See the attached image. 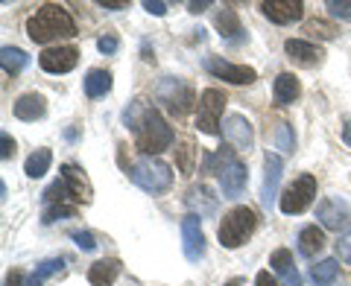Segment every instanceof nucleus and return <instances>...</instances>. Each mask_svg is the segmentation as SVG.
<instances>
[{"label": "nucleus", "instance_id": "f257e3e1", "mask_svg": "<svg viewBox=\"0 0 351 286\" xmlns=\"http://www.w3.org/2000/svg\"><path fill=\"white\" fill-rule=\"evenodd\" d=\"M123 120H126V126H132V131H135V146L144 152V155H158V152L173 146V129L167 126V120H164L156 108H149L147 103L135 100L126 108Z\"/></svg>", "mask_w": 351, "mask_h": 286}, {"label": "nucleus", "instance_id": "f03ea898", "mask_svg": "<svg viewBox=\"0 0 351 286\" xmlns=\"http://www.w3.org/2000/svg\"><path fill=\"white\" fill-rule=\"evenodd\" d=\"M27 36L36 44H50L59 38H73L76 24L68 15V9L59 3H44L36 15H29L27 21Z\"/></svg>", "mask_w": 351, "mask_h": 286}, {"label": "nucleus", "instance_id": "7ed1b4c3", "mask_svg": "<svg viewBox=\"0 0 351 286\" xmlns=\"http://www.w3.org/2000/svg\"><path fill=\"white\" fill-rule=\"evenodd\" d=\"M205 172H214L219 179L226 199H237L246 190L249 172H246V164L234 155V149H219L214 155H205Z\"/></svg>", "mask_w": 351, "mask_h": 286}, {"label": "nucleus", "instance_id": "20e7f679", "mask_svg": "<svg viewBox=\"0 0 351 286\" xmlns=\"http://www.w3.org/2000/svg\"><path fill=\"white\" fill-rule=\"evenodd\" d=\"M129 179L135 181L141 190L158 196V193H167V190H170V184H173V170H170V164H164V161L152 158V155H144V158H138L135 164H132Z\"/></svg>", "mask_w": 351, "mask_h": 286}, {"label": "nucleus", "instance_id": "39448f33", "mask_svg": "<svg viewBox=\"0 0 351 286\" xmlns=\"http://www.w3.org/2000/svg\"><path fill=\"white\" fill-rule=\"evenodd\" d=\"M255 228H258L255 211L240 205V207H232V211L223 216V222L217 228V237L226 248H240L252 234H255Z\"/></svg>", "mask_w": 351, "mask_h": 286}, {"label": "nucleus", "instance_id": "423d86ee", "mask_svg": "<svg viewBox=\"0 0 351 286\" xmlns=\"http://www.w3.org/2000/svg\"><path fill=\"white\" fill-rule=\"evenodd\" d=\"M313 199H316V179L313 175H302L290 187H284L278 207L284 216H295V213H304L313 205Z\"/></svg>", "mask_w": 351, "mask_h": 286}, {"label": "nucleus", "instance_id": "0eeeda50", "mask_svg": "<svg viewBox=\"0 0 351 286\" xmlns=\"http://www.w3.org/2000/svg\"><path fill=\"white\" fill-rule=\"evenodd\" d=\"M226 94L217 88H205L199 94V112H196V129L202 135H217L219 131V117H223Z\"/></svg>", "mask_w": 351, "mask_h": 286}, {"label": "nucleus", "instance_id": "6e6552de", "mask_svg": "<svg viewBox=\"0 0 351 286\" xmlns=\"http://www.w3.org/2000/svg\"><path fill=\"white\" fill-rule=\"evenodd\" d=\"M158 100L170 108V112L176 117H184L191 112V105H193V91H191V85L188 82H182V79H173V76H167L161 85H158Z\"/></svg>", "mask_w": 351, "mask_h": 286}, {"label": "nucleus", "instance_id": "1a4fd4ad", "mask_svg": "<svg viewBox=\"0 0 351 286\" xmlns=\"http://www.w3.org/2000/svg\"><path fill=\"white\" fill-rule=\"evenodd\" d=\"M205 70L217 76L223 82H232V85H252L258 79V73L246 68V64H234V62H226L223 56H208L205 59Z\"/></svg>", "mask_w": 351, "mask_h": 286}, {"label": "nucleus", "instance_id": "9d476101", "mask_svg": "<svg viewBox=\"0 0 351 286\" xmlns=\"http://www.w3.org/2000/svg\"><path fill=\"white\" fill-rule=\"evenodd\" d=\"M182 248L191 263H199L205 257V234H202V222L196 213H188L182 219Z\"/></svg>", "mask_w": 351, "mask_h": 286}, {"label": "nucleus", "instance_id": "9b49d317", "mask_svg": "<svg viewBox=\"0 0 351 286\" xmlns=\"http://www.w3.org/2000/svg\"><path fill=\"white\" fill-rule=\"evenodd\" d=\"M316 219L322 222V228L339 231L343 225H348L351 207H348L346 199H339V196H328V199H322L319 205H316Z\"/></svg>", "mask_w": 351, "mask_h": 286}, {"label": "nucleus", "instance_id": "f8f14e48", "mask_svg": "<svg viewBox=\"0 0 351 286\" xmlns=\"http://www.w3.org/2000/svg\"><path fill=\"white\" fill-rule=\"evenodd\" d=\"M223 135L237 152H249L255 146V129H252V123L243 114H228L223 123Z\"/></svg>", "mask_w": 351, "mask_h": 286}, {"label": "nucleus", "instance_id": "ddd939ff", "mask_svg": "<svg viewBox=\"0 0 351 286\" xmlns=\"http://www.w3.org/2000/svg\"><path fill=\"white\" fill-rule=\"evenodd\" d=\"M281 172H284L281 155H276V152H267V158H263V190H261V202L267 207H272V202L281 199V196H278Z\"/></svg>", "mask_w": 351, "mask_h": 286}, {"label": "nucleus", "instance_id": "4468645a", "mask_svg": "<svg viewBox=\"0 0 351 286\" xmlns=\"http://www.w3.org/2000/svg\"><path fill=\"white\" fill-rule=\"evenodd\" d=\"M76 62H80V50L76 47H50L38 56L41 70L47 73H68L76 68Z\"/></svg>", "mask_w": 351, "mask_h": 286}, {"label": "nucleus", "instance_id": "2eb2a0df", "mask_svg": "<svg viewBox=\"0 0 351 286\" xmlns=\"http://www.w3.org/2000/svg\"><path fill=\"white\" fill-rule=\"evenodd\" d=\"M261 9L272 24H293L304 15L302 0H267V3H261Z\"/></svg>", "mask_w": 351, "mask_h": 286}, {"label": "nucleus", "instance_id": "dca6fc26", "mask_svg": "<svg viewBox=\"0 0 351 286\" xmlns=\"http://www.w3.org/2000/svg\"><path fill=\"white\" fill-rule=\"evenodd\" d=\"M284 50H287V59L293 64H299V68H316V64H322V47H316L311 41H302V38H290L284 44Z\"/></svg>", "mask_w": 351, "mask_h": 286}, {"label": "nucleus", "instance_id": "f3484780", "mask_svg": "<svg viewBox=\"0 0 351 286\" xmlns=\"http://www.w3.org/2000/svg\"><path fill=\"white\" fill-rule=\"evenodd\" d=\"M59 179L68 184V190H71V196H73V202H80V205H88V202H91V184H88L85 172H82L80 167H73V164H64Z\"/></svg>", "mask_w": 351, "mask_h": 286}, {"label": "nucleus", "instance_id": "a211bd4d", "mask_svg": "<svg viewBox=\"0 0 351 286\" xmlns=\"http://www.w3.org/2000/svg\"><path fill=\"white\" fill-rule=\"evenodd\" d=\"M184 202H188V207L196 213L199 211V216H217V196H214V190L211 187H205V184H199V187H191L188 190V196H184Z\"/></svg>", "mask_w": 351, "mask_h": 286}, {"label": "nucleus", "instance_id": "6ab92c4d", "mask_svg": "<svg viewBox=\"0 0 351 286\" xmlns=\"http://www.w3.org/2000/svg\"><path fill=\"white\" fill-rule=\"evenodd\" d=\"M269 266H272V272H276V274H281L287 286H302V274H299V269H295L293 255L287 248L272 251V255H269Z\"/></svg>", "mask_w": 351, "mask_h": 286}, {"label": "nucleus", "instance_id": "aec40b11", "mask_svg": "<svg viewBox=\"0 0 351 286\" xmlns=\"http://www.w3.org/2000/svg\"><path fill=\"white\" fill-rule=\"evenodd\" d=\"M15 117L24 120V123H32V120H41L44 114H47V103H44L41 94H24L15 100Z\"/></svg>", "mask_w": 351, "mask_h": 286}, {"label": "nucleus", "instance_id": "412c9836", "mask_svg": "<svg viewBox=\"0 0 351 286\" xmlns=\"http://www.w3.org/2000/svg\"><path fill=\"white\" fill-rule=\"evenodd\" d=\"M299 94H302V85L293 73L276 76V85H272V100H276V105H293L299 100Z\"/></svg>", "mask_w": 351, "mask_h": 286}, {"label": "nucleus", "instance_id": "4be33fe9", "mask_svg": "<svg viewBox=\"0 0 351 286\" xmlns=\"http://www.w3.org/2000/svg\"><path fill=\"white\" fill-rule=\"evenodd\" d=\"M120 260L114 257H106V260H97L91 269H88V283L91 286H112L117 281V274H120Z\"/></svg>", "mask_w": 351, "mask_h": 286}, {"label": "nucleus", "instance_id": "5701e85b", "mask_svg": "<svg viewBox=\"0 0 351 286\" xmlns=\"http://www.w3.org/2000/svg\"><path fill=\"white\" fill-rule=\"evenodd\" d=\"M295 243H299V255L302 257H316L325 248V234L316 225H304L299 231V239H295Z\"/></svg>", "mask_w": 351, "mask_h": 286}, {"label": "nucleus", "instance_id": "b1692460", "mask_svg": "<svg viewBox=\"0 0 351 286\" xmlns=\"http://www.w3.org/2000/svg\"><path fill=\"white\" fill-rule=\"evenodd\" d=\"M108 91H112V73H108V70L94 68V70L85 73V94L91 96V100H97V96H106Z\"/></svg>", "mask_w": 351, "mask_h": 286}, {"label": "nucleus", "instance_id": "393cba45", "mask_svg": "<svg viewBox=\"0 0 351 286\" xmlns=\"http://www.w3.org/2000/svg\"><path fill=\"white\" fill-rule=\"evenodd\" d=\"M0 64H3V73L18 76L29 64V56L21 47H3L0 50Z\"/></svg>", "mask_w": 351, "mask_h": 286}, {"label": "nucleus", "instance_id": "a878e982", "mask_svg": "<svg viewBox=\"0 0 351 286\" xmlns=\"http://www.w3.org/2000/svg\"><path fill=\"white\" fill-rule=\"evenodd\" d=\"M50 164H53V152H50V149H36V152H32V155L27 158L24 172L29 175V179H41V175L50 170Z\"/></svg>", "mask_w": 351, "mask_h": 286}, {"label": "nucleus", "instance_id": "bb28decb", "mask_svg": "<svg viewBox=\"0 0 351 286\" xmlns=\"http://www.w3.org/2000/svg\"><path fill=\"white\" fill-rule=\"evenodd\" d=\"M214 27L219 29V36L223 38H234L237 32H240V21H237V12L234 9H219L217 18H214Z\"/></svg>", "mask_w": 351, "mask_h": 286}, {"label": "nucleus", "instance_id": "cd10ccee", "mask_svg": "<svg viewBox=\"0 0 351 286\" xmlns=\"http://www.w3.org/2000/svg\"><path fill=\"white\" fill-rule=\"evenodd\" d=\"M337 274H339V260H322L311 269V278L316 286H331L337 281Z\"/></svg>", "mask_w": 351, "mask_h": 286}, {"label": "nucleus", "instance_id": "c85d7f7f", "mask_svg": "<svg viewBox=\"0 0 351 286\" xmlns=\"http://www.w3.org/2000/svg\"><path fill=\"white\" fill-rule=\"evenodd\" d=\"M64 269V257H53V260H44L41 266L32 272V278H29V286H41L47 278H53L56 272H62Z\"/></svg>", "mask_w": 351, "mask_h": 286}, {"label": "nucleus", "instance_id": "c756f323", "mask_svg": "<svg viewBox=\"0 0 351 286\" xmlns=\"http://www.w3.org/2000/svg\"><path fill=\"white\" fill-rule=\"evenodd\" d=\"M304 32H307V36H313V38H337V27H331V24H328V21H319V18H316V21H311V24H307L304 27Z\"/></svg>", "mask_w": 351, "mask_h": 286}, {"label": "nucleus", "instance_id": "7c9ffc66", "mask_svg": "<svg viewBox=\"0 0 351 286\" xmlns=\"http://www.w3.org/2000/svg\"><path fill=\"white\" fill-rule=\"evenodd\" d=\"M276 146L281 152H293L295 149V135H293V126L290 123H281L276 131Z\"/></svg>", "mask_w": 351, "mask_h": 286}, {"label": "nucleus", "instance_id": "2f4dec72", "mask_svg": "<svg viewBox=\"0 0 351 286\" xmlns=\"http://www.w3.org/2000/svg\"><path fill=\"white\" fill-rule=\"evenodd\" d=\"M193 146L191 143H179V170H182V175H191L193 172Z\"/></svg>", "mask_w": 351, "mask_h": 286}, {"label": "nucleus", "instance_id": "473e14b6", "mask_svg": "<svg viewBox=\"0 0 351 286\" xmlns=\"http://www.w3.org/2000/svg\"><path fill=\"white\" fill-rule=\"evenodd\" d=\"M73 213H76V207H73V205H50L47 211H44V225L56 222L59 216H73Z\"/></svg>", "mask_w": 351, "mask_h": 286}, {"label": "nucleus", "instance_id": "72a5a7b5", "mask_svg": "<svg viewBox=\"0 0 351 286\" xmlns=\"http://www.w3.org/2000/svg\"><path fill=\"white\" fill-rule=\"evenodd\" d=\"M328 12L339 21H351V0H328Z\"/></svg>", "mask_w": 351, "mask_h": 286}, {"label": "nucleus", "instance_id": "f704fd0d", "mask_svg": "<svg viewBox=\"0 0 351 286\" xmlns=\"http://www.w3.org/2000/svg\"><path fill=\"white\" fill-rule=\"evenodd\" d=\"M337 260H343V263H351V228L346 231V234H339L337 239Z\"/></svg>", "mask_w": 351, "mask_h": 286}, {"label": "nucleus", "instance_id": "c9c22d12", "mask_svg": "<svg viewBox=\"0 0 351 286\" xmlns=\"http://www.w3.org/2000/svg\"><path fill=\"white\" fill-rule=\"evenodd\" d=\"M73 239H76V246H80L82 251H94L97 248L94 234H88V231H73Z\"/></svg>", "mask_w": 351, "mask_h": 286}, {"label": "nucleus", "instance_id": "e433bc0d", "mask_svg": "<svg viewBox=\"0 0 351 286\" xmlns=\"http://www.w3.org/2000/svg\"><path fill=\"white\" fill-rule=\"evenodd\" d=\"M0 146H3V149H0V158H3V161H9V158L15 155V140L9 138L6 131H3V135H0Z\"/></svg>", "mask_w": 351, "mask_h": 286}, {"label": "nucleus", "instance_id": "4c0bfd02", "mask_svg": "<svg viewBox=\"0 0 351 286\" xmlns=\"http://www.w3.org/2000/svg\"><path fill=\"white\" fill-rule=\"evenodd\" d=\"M97 47H100V53H108V56H112V53H117L120 41H117L114 36H103L100 41H97Z\"/></svg>", "mask_w": 351, "mask_h": 286}, {"label": "nucleus", "instance_id": "58836bf2", "mask_svg": "<svg viewBox=\"0 0 351 286\" xmlns=\"http://www.w3.org/2000/svg\"><path fill=\"white\" fill-rule=\"evenodd\" d=\"M144 9H147V12L149 15H167V3H161V0H156V3H152V0H147V3H144Z\"/></svg>", "mask_w": 351, "mask_h": 286}, {"label": "nucleus", "instance_id": "ea45409f", "mask_svg": "<svg viewBox=\"0 0 351 286\" xmlns=\"http://www.w3.org/2000/svg\"><path fill=\"white\" fill-rule=\"evenodd\" d=\"M255 286H281L276 278H272L269 272H258V278H255Z\"/></svg>", "mask_w": 351, "mask_h": 286}, {"label": "nucleus", "instance_id": "a19ab883", "mask_svg": "<svg viewBox=\"0 0 351 286\" xmlns=\"http://www.w3.org/2000/svg\"><path fill=\"white\" fill-rule=\"evenodd\" d=\"M21 283H24V272H9V278H6V286H21Z\"/></svg>", "mask_w": 351, "mask_h": 286}, {"label": "nucleus", "instance_id": "79ce46f5", "mask_svg": "<svg viewBox=\"0 0 351 286\" xmlns=\"http://www.w3.org/2000/svg\"><path fill=\"white\" fill-rule=\"evenodd\" d=\"M211 6V0H202V3H188V12H193V15H199V12H205V9Z\"/></svg>", "mask_w": 351, "mask_h": 286}, {"label": "nucleus", "instance_id": "37998d69", "mask_svg": "<svg viewBox=\"0 0 351 286\" xmlns=\"http://www.w3.org/2000/svg\"><path fill=\"white\" fill-rule=\"evenodd\" d=\"M343 140H346V146H351V120H348L346 129H343Z\"/></svg>", "mask_w": 351, "mask_h": 286}, {"label": "nucleus", "instance_id": "c03bdc74", "mask_svg": "<svg viewBox=\"0 0 351 286\" xmlns=\"http://www.w3.org/2000/svg\"><path fill=\"white\" fill-rule=\"evenodd\" d=\"M106 9H126V3H103Z\"/></svg>", "mask_w": 351, "mask_h": 286}, {"label": "nucleus", "instance_id": "a18cd8bd", "mask_svg": "<svg viewBox=\"0 0 351 286\" xmlns=\"http://www.w3.org/2000/svg\"><path fill=\"white\" fill-rule=\"evenodd\" d=\"M226 286H240V283H237V281H232V283H226Z\"/></svg>", "mask_w": 351, "mask_h": 286}]
</instances>
